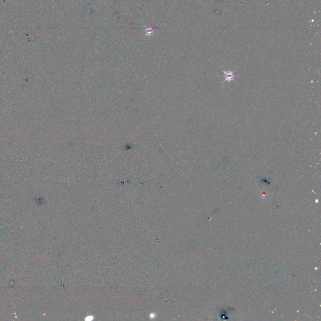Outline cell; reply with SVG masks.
<instances>
[{"label":"cell","mask_w":321,"mask_h":321,"mask_svg":"<svg viewBox=\"0 0 321 321\" xmlns=\"http://www.w3.org/2000/svg\"><path fill=\"white\" fill-rule=\"evenodd\" d=\"M223 75H224L225 80L228 81V82L232 81L235 79V72H233V71H231V70L225 71V70H224L223 71Z\"/></svg>","instance_id":"cell-1"},{"label":"cell","mask_w":321,"mask_h":321,"mask_svg":"<svg viewBox=\"0 0 321 321\" xmlns=\"http://www.w3.org/2000/svg\"><path fill=\"white\" fill-rule=\"evenodd\" d=\"M154 31H155V30H154V27H153L151 26H148L146 27L145 33H146V36H148V37L153 36V35L154 33Z\"/></svg>","instance_id":"cell-2"}]
</instances>
